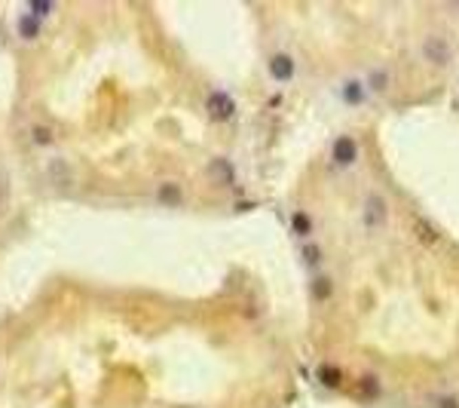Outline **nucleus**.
<instances>
[{"instance_id":"nucleus-1","label":"nucleus","mask_w":459,"mask_h":408,"mask_svg":"<svg viewBox=\"0 0 459 408\" xmlns=\"http://www.w3.org/2000/svg\"><path fill=\"white\" fill-rule=\"evenodd\" d=\"M389 218H392V209H389V200L380 194V190H367V194L361 196L359 224L367 230V234H376V230H386Z\"/></svg>"},{"instance_id":"nucleus-2","label":"nucleus","mask_w":459,"mask_h":408,"mask_svg":"<svg viewBox=\"0 0 459 408\" xmlns=\"http://www.w3.org/2000/svg\"><path fill=\"white\" fill-rule=\"evenodd\" d=\"M420 56L431 68H447L453 62V40L444 31H426V37L420 40Z\"/></svg>"},{"instance_id":"nucleus-3","label":"nucleus","mask_w":459,"mask_h":408,"mask_svg":"<svg viewBox=\"0 0 459 408\" xmlns=\"http://www.w3.org/2000/svg\"><path fill=\"white\" fill-rule=\"evenodd\" d=\"M297 74H300V62L291 50L279 46V50H273L270 56H266V77H270L273 83L291 86L294 80H297Z\"/></svg>"},{"instance_id":"nucleus-4","label":"nucleus","mask_w":459,"mask_h":408,"mask_svg":"<svg viewBox=\"0 0 459 408\" xmlns=\"http://www.w3.org/2000/svg\"><path fill=\"white\" fill-rule=\"evenodd\" d=\"M334 95H337V101L346 105V108H365V105L374 101L371 90H367L365 74H346V77L334 86Z\"/></svg>"},{"instance_id":"nucleus-5","label":"nucleus","mask_w":459,"mask_h":408,"mask_svg":"<svg viewBox=\"0 0 459 408\" xmlns=\"http://www.w3.org/2000/svg\"><path fill=\"white\" fill-rule=\"evenodd\" d=\"M361 157V145L355 135H337V139L331 141V147H328V163H331V169H337V172H349V169H355V163Z\"/></svg>"},{"instance_id":"nucleus-6","label":"nucleus","mask_w":459,"mask_h":408,"mask_svg":"<svg viewBox=\"0 0 459 408\" xmlns=\"http://www.w3.org/2000/svg\"><path fill=\"white\" fill-rule=\"evenodd\" d=\"M205 108H209V114L215 120H233V117H236V99H233L230 92H224V90L209 92Z\"/></svg>"},{"instance_id":"nucleus-7","label":"nucleus","mask_w":459,"mask_h":408,"mask_svg":"<svg viewBox=\"0 0 459 408\" xmlns=\"http://www.w3.org/2000/svg\"><path fill=\"white\" fill-rule=\"evenodd\" d=\"M365 80H367V90H371L374 99H380V95H389V90H392L395 77L392 71H389L386 65H374L365 71Z\"/></svg>"},{"instance_id":"nucleus-8","label":"nucleus","mask_w":459,"mask_h":408,"mask_svg":"<svg viewBox=\"0 0 459 408\" xmlns=\"http://www.w3.org/2000/svg\"><path fill=\"white\" fill-rule=\"evenodd\" d=\"M288 224H291V234L297 236V240H303V243L316 234V218H312L310 212H303V209H294L291 218H288Z\"/></svg>"},{"instance_id":"nucleus-9","label":"nucleus","mask_w":459,"mask_h":408,"mask_svg":"<svg viewBox=\"0 0 459 408\" xmlns=\"http://www.w3.org/2000/svg\"><path fill=\"white\" fill-rule=\"evenodd\" d=\"M184 187L175 185V181H162L160 187H156V203H162V206H181L184 203Z\"/></svg>"},{"instance_id":"nucleus-10","label":"nucleus","mask_w":459,"mask_h":408,"mask_svg":"<svg viewBox=\"0 0 459 408\" xmlns=\"http://www.w3.org/2000/svg\"><path fill=\"white\" fill-rule=\"evenodd\" d=\"M40 19L37 16H31V12H22V16L16 19V31H19V37H25V40H34L40 34Z\"/></svg>"},{"instance_id":"nucleus-11","label":"nucleus","mask_w":459,"mask_h":408,"mask_svg":"<svg viewBox=\"0 0 459 408\" xmlns=\"http://www.w3.org/2000/svg\"><path fill=\"white\" fill-rule=\"evenodd\" d=\"M331 295H334L331 276H325L321 270H316V274H312V298H316V301H328Z\"/></svg>"},{"instance_id":"nucleus-12","label":"nucleus","mask_w":459,"mask_h":408,"mask_svg":"<svg viewBox=\"0 0 459 408\" xmlns=\"http://www.w3.org/2000/svg\"><path fill=\"white\" fill-rule=\"evenodd\" d=\"M303 261H306V267H310L312 274L321 267V249H319V243H303Z\"/></svg>"},{"instance_id":"nucleus-13","label":"nucleus","mask_w":459,"mask_h":408,"mask_svg":"<svg viewBox=\"0 0 459 408\" xmlns=\"http://www.w3.org/2000/svg\"><path fill=\"white\" fill-rule=\"evenodd\" d=\"M211 175H217V178H221V181H227V185H233V178H236V175H233V166H230V163L227 160H221V157H217V160H211Z\"/></svg>"},{"instance_id":"nucleus-14","label":"nucleus","mask_w":459,"mask_h":408,"mask_svg":"<svg viewBox=\"0 0 459 408\" xmlns=\"http://www.w3.org/2000/svg\"><path fill=\"white\" fill-rule=\"evenodd\" d=\"M28 12H31V16H50V12H52V3H50V0H31V6H28Z\"/></svg>"},{"instance_id":"nucleus-15","label":"nucleus","mask_w":459,"mask_h":408,"mask_svg":"<svg viewBox=\"0 0 459 408\" xmlns=\"http://www.w3.org/2000/svg\"><path fill=\"white\" fill-rule=\"evenodd\" d=\"M34 145H50L52 141V129H46V126H34Z\"/></svg>"},{"instance_id":"nucleus-16","label":"nucleus","mask_w":459,"mask_h":408,"mask_svg":"<svg viewBox=\"0 0 459 408\" xmlns=\"http://www.w3.org/2000/svg\"><path fill=\"white\" fill-rule=\"evenodd\" d=\"M438 408H459V402H456V396H438Z\"/></svg>"}]
</instances>
